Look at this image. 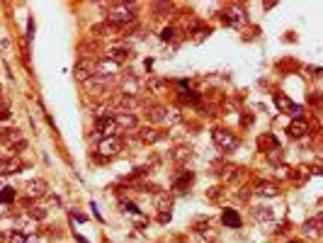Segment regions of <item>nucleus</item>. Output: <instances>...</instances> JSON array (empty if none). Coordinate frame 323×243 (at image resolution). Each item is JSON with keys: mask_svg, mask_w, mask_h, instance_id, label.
I'll use <instances>...</instances> for the list:
<instances>
[{"mask_svg": "<svg viewBox=\"0 0 323 243\" xmlns=\"http://www.w3.org/2000/svg\"><path fill=\"white\" fill-rule=\"evenodd\" d=\"M136 12L138 7L131 5V2H115L110 5V12H107V24L112 27H127L136 20Z\"/></svg>", "mask_w": 323, "mask_h": 243, "instance_id": "1", "label": "nucleus"}, {"mask_svg": "<svg viewBox=\"0 0 323 243\" xmlns=\"http://www.w3.org/2000/svg\"><path fill=\"white\" fill-rule=\"evenodd\" d=\"M211 139H214L216 148L224 151V153H231V151H236L241 146V139L233 131H229V129H214L211 131Z\"/></svg>", "mask_w": 323, "mask_h": 243, "instance_id": "2", "label": "nucleus"}, {"mask_svg": "<svg viewBox=\"0 0 323 243\" xmlns=\"http://www.w3.org/2000/svg\"><path fill=\"white\" fill-rule=\"evenodd\" d=\"M115 80H117V75H92V78L85 83V93L100 97V95L110 93V85H112Z\"/></svg>", "mask_w": 323, "mask_h": 243, "instance_id": "3", "label": "nucleus"}, {"mask_svg": "<svg viewBox=\"0 0 323 243\" xmlns=\"http://www.w3.org/2000/svg\"><path fill=\"white\" fill-rule=\"evenodd\" d=\"M122 151V141H119V136H105V139H100V144H97V153H100V158H112V156H117Z\"/></svg>", "mask_w": 323, "mask_h": 243, "instance_id": "4", "label": "nucleus"}, {"mask_svg": "<svg viewBox=\"0 0 323 243\" xmlns=\"http://www.w3.org/2000/svg\"><path fill=\"white\" fill-rule=\"evenodd\" d=\"M229 27H243L246 22H248V12L241 7V5H231L226 12H224V17H221Z\"/></svg>", "mask_w": 323, "mask_h": 243, "instance_id": "5", "label": "nucleus"}, {"mask_svg": "<svg viewBox=\"0 0 323 243\" xmlns=\"http://www.w3.org/2000/svg\"><path fill=\"white\" fill-rule=\"evenodd\" d=\"M24 194L27 199H39V197H46L49 194V182L37 178V180H29L27 187H24Z\"/></svg>", "mask_w": 323, "mask_h": 243, "instance_id": "6", "label": "nucleus"}, {"mask_svg": "<svg viewBox=\"0 0 323 243\" xmlns=\"http://www.w3.org/2000/svg\"><path fill=\"white\" fill-rule=\"evenodd\" d=\"M73 75H75V80H80V83H88V80L95 75V66H92V61L80 59L78 63H75V68H73Z\"/></svg>", "mask_w": 323, "mask_h": 243, "instance_id": "7", "label": "nucleus"}, {"mask_svg": "<svg viewBox=\"0 0 323 243\" xmlns=\"http://www.w3.org/2000/svg\"><path fill=\"white\" fill-rule=\"evenodd\" d=\"M112 122H115L117 129H127V131L138 126V120H136L134 112H112Z\"/></svg>", "mask_w": 323, "mask_h": 243, "instance_id": "8", "label": "nucleus"}, {"mask_svg": "<svg viewBox=\"0 0 323 243\" xmlns=\"http://www.w3.org/2000/svg\"><path fill=\"white\" fill-rule=\"evenodd\" d=\"M251 217L258 221L260 226H275V212L270 209V207H253L251 209Z\"/></svg>", "mask_w": 323, "mask_h": 243, "instance_id": "9", "label": "nucleus"}, {"mask_svg": "<svg viewBox=\"0 0 323 243\" xmlns=\"http://www.w3.org/2000/svg\"><path fill=\"white\" fill-rule=\"evenodd\" d=\"M115 102L122 107V112H131V110H136V107L143 105L138 95H129V93H119V95L115 97Z\"/></svg>", "mask_w": 323, "mask_h": 243, "instance_id": "10", "label": "nucleus"}, {"mask_svg": "<svg viewBox=\"0 0 323 243\" xmlns=\"http://www.w3.org/2000/svg\"><path fill=\"white\" fill-rule=\"evenodd\" d=\"M153 202H156V209L158 212H170L173 209V197H170V192H165V190H156L153 192Z\"/></svg>", "mask_w": 323, "mask_h": 243, "instance_id": "11", "label": "nucleus"}, {"mask_svg": "<svg viewBox=\"0 0 323 243\" xmlns=\"http://www.w3.org/2000/svg\"><path fill=\"white\" fill-rule=\"evenodd\" d=\"M92 66H95V75H117V71L122 68V66H117L115 61H110V59H100Z\"/></svg>", "mask_w": 323, "mask_h": 243, "instance_id": "12", "label": "nucleus"}, {"mask_svg": "<svg viewBox=\"0 0 323 243\" xmlns=\"http://www.w3.org/2000/svg\"><path fill=\"white\" fill-rule=\"evenodd\" d=\"M163 139V131H158L156 126H143V129H138V141L141 144H156V141H161Z\"/></svg>", "mask_w": 323, "mask_h": 243, "instance_id": "13", "label": "nucleus"}, {"mask_svg": "<svg viewBox=\"0 0 323 243\" xmlns=\"http://www.w3.org/2000/svg\"><path fill=\"white\" fill-rule=\"evenodd\" d=\"M192 158V146H185V144H180V146H175L173 151H170V161H175V163H187Z\"/></svg>", "mask_w": 323, "mask_h": 243, "instance_id": "14", "label": "nucleus"}, {"mask_svg": "<svg viewBox=\"0 0 323 243\" xmlns=\"http://www.w3.org/2000/svg\"><path fill=\"white\" fill-rule=\"evenodd\" d=\"M194 182V173L192 170H185V173H180L175 180H173V190L175 192H185V190H190Z\"/></svg>", "mask_w": 323, "mask_h": 243, "instance_id": "15", "label": "nucleus"}, {"mask_svg": "<svg viewBox=\"0 0 323 243\" xmlns=\"http://www.w3.org/2000/svg\"><path fill=\"white\" fill-rule=\"evenodd\" d=\"M146 88H148V93H153V95H163V93L168 90V80H165V78H158V75H151L148 83H146Z\"/></svg>", "mask_w": 323, "mask_h": 243, "instance_id": "16", "label": "nucleus"}, {"mask_svg": "<svg viewBox=\"0 0 323 243\" xmlns=\"http://www.w3.org/2000/svg\"><path fill=\"white\" fill-rule=\"evenodd\" d=\"M221 221H224L226 226H231V229H241V226H243V219L238 217L236 209H224V212H221Z\"/></svg>", "mask_w": 323, "mask_h": 243, "instance_id": "17", "label": "nucleus"}, {"mask_svg": "<svg viewBox=\"0 0 323 243\" xmlns=\"http://www.w3.org/2000/svg\"><path fill=\"white\" fill-rule=\"evenodd\" d=\"M143 117H146V122H151V124L163 122V117H165V107H163V105H148L146 112H143Z\"/></svg>", "mask_w": 323, "mask_h": 243, "instance_id": "18", "label": "nucleus"}, {"mask_svg": "<svg viewBox=\"0 0 323 243\" xmlns=\"http://www.w3.org/2000/svg\"><path fill=\"white\" fill-rule=\"evenodd\" d=\"M301 231H304L306 236H321V214H316V217L306 219Z\"/></svg>", "mask_w": 323, "mask_h": 243, "instance_id": "19", "label": "nucleus"}, {"mask_svg": "<svg viewBox=\"0 0 323 243\" xmlns=\"http://www.w3.org/2000/svg\"><path fill=\"white\" fill-rule=\"evenodd\" d=\"M141 90V80L136 75H124L122 78V93H129V95H138Z\"/></svg>", "mask_w": 323, "mask_h": 243, "instance_id": "20", "label": "nucleus"}, {"mask_svg": "<svg viewBox=\"0 0 323 243\" xmlns=\"http://www.w3.org/2000/svg\"><path fill=\"white\" fill-rule=\"evenodd\" d=\"M219 173V178L224 182H231V180H236V178H241L243 175V168H236V166H224L221 170H216Z\"/></svg>", "mask_w": 323, "mask_h": 243, "instance_id": "21", "label": "nucleus"}, {"mask_svg": "<svg viewBox=\"0 0 323 243\" xmlns=\"http://www.w3.org/2000/svg\"><path fill=\"white\" fill-rule=\"evenodd\" d=\"M105 59H110V61H115L117 66H122L124 61L129 59V51H127L124 47H112V49L107 51V56H105Z\"/></svg>", "mask_w": 323, "mask_h": 243, "instance_id": "22", "label": "nucleus"}, {"mask_svg": "<svg viewBox=\"0 0 323 243\" xmlns=\"http://www.w3.org/2000/svg\"><path fill=\"white\" fill-rule=\"evenodd\" d=\"M20 170H22V163L15 161V158H7V161L0 163V175H15V173H20Z\"/></svg>", "mask_w": 323, "mask_h": 243, "instance_id": "23", "label": "nucleus"}, {"mask_svg": "<svg viewBox=\"0 0 323 243\" xmlns=\"http://www.w3.org/2000/svg\"><path fill=\"white\" fill-rule=\"evenodd\" d=\"M287 131H289V136H294V139H301V136L309 131V124H306L304 120H294L292 124H289V129H287Z\"/></svg>", "mask_w": 323, "mask_h": 243, "instance_id": "24", "label": "nucleus"}, {"mask_svg": "<svg viewBox=\"0 0 323 243\" xmlns=\"http://www.w3.org/2000/svg\"><path fill=\"white\" fill-rule=\"evenodd\" d=\"M258 194H262V197H277V194H279V187H277L275 182L260 180L258 182Z\"/></svg>", "mask_w": 323, "mask_h": 243, "instance_id": "25", "label": "nucleus"}, {"mask_svg": "<svg viewBox=\"0 0 323 243\" xmlns=\"http://www.w3.org/2000/svg\"><path fill=\"white\" fill-rule=\"evenodd\" d=\"M0 139H2L7 146H12L15 141L22 139V134H20V129H0Z\"/></svg>", "mask_w": 323, "mask_h": 243, "instance_id": "26", "label": "nucleus"}, {"mask_svg": "<svg viewBox=\"0 0 323 243\" xmlns=\"http://www.w3.org/2000/svg\"><path fill=\"white\" fill-rule=\"evenodd\" d=\"M165 124H180L183 122V112H180V107H170V110H165V117H163Z\"/></svg>", "mask_w": 323, "mask_h": 243, "instance_id": "27", "label": "nucleus"}, {"mask_svg": "<svg viewBox=\"0 0 323 243\" xmlns=\"http://www.w3.org/2000/svg\"><path fill=\"white\" fill-rule=\"evenodd\" d=\"M112 32H115V27L107 24V22H100V24H92V27H90V34H95V37H107V34H112Z\"/></svg>", "mask_w": 323, "mask_h": 243, "instance_id": "28", "label": "nucleus"}, {"mask_svg": "<svg viewBox=\"0 0 323 243\" xmlns=\"http://www.w3.org/2000/svg\"><path fill=\"white\" fill-rule=\"evenodd\" d=\"M27 217H29L32 221H44V219L49 217V209H44V207H34V209L27 212Z\"/></svg>", "mask_w": 323, "mask_h": 243, "instance_id": "29", "label": "nucleus"}, {"mask_svg": "<svg viewBox=\"0 0 323 243\" xmlns=\"http://www.w3.org/2000/svg\"><path fill=\"white\" fill-rule=\"evenodd\" d=\"M15 197H17L15 187H2V192H0V202H2V204H10V202H15Z\"/></svg>", "mask_w": 323, "mask_h": 243, "instance_id": "30", "label": "nucleus"}, {"mask_svg": "<svg viewBox=\"0 0 323 243\" xmlns=\"http://www.w3.org/2000/svg\"><path fill=\"white\" fill-rule=\"evenodd\" d=\"M168 10H173V5H168V2H156V5H153L156 17H163V12H168Z\"/></svg>", "mask_w": 323, "mask_h": 243, "instance_id": "31", "label": "nucleus"}, {"mask_svg": "<svg viewBox=\"0 0 323 243\" xmlns=\"http://www.w3.org/2000/svg\"><path fill=\"white\" fill-rule=\"evenodd\" d=\"M175 34H178V29H175V27L170 24V27H165V29H163L161 39H163V42H170V39H175Z\"/></svg>", "mask_w": 323, "mask_h": 243, "instance_id": "32", "label": "nucleus"}, {"mask_svg": "<svg viewBox=\"0 0 323 243\" xmlns=\"http://www.w3.org/2000/svg\"><path fill=\"white\" fill-rule=\"evenodd\" d=\"M122 209H124L127 214H131V217H136V214H138L136 204H134V202H129V199H122Z\"/></svg>", "mask_w": 323, "mask_h": 243, "instance_id": "33", "label": "nucleus"}, {"mask_svg": "<svg viewBox=\"0 0 323 243\" xmlns=\"http://www.w3.org/2000/svg\"><path fill=\"white\" fill-rule=\"evenodd\" d=\"M287 110H292L289 115H292L294 120H301V112H304V107H301V105H289Z\"/></svg>", "mask_w": 323, "mask_h": 243, "instance_id": "34", "label": "nucleus"}, {"mask_svg": "<svg viewBox=\"0 0 323 243\" xmlns=\"http://www.w3.org/2000/svg\"><path fill=\"white\" fill-rule=\"evenodd\" d=\"M275 102H277V107H279V110H287V107L292 105V102H289V100H284L282 95H275Z\"/></svg>", "mask_w": 323, "mask_h": 243, "instance_id": "35", "label": "nucleus"}, {"mask_svg": "<svg viewBox=\"0 0 323 243\" xmlns=\"http://www.w3.org/2000/svg\"><path fill=\"white\" fill-rule=\"evenodd\" d=\"M27 239V234H22V231H15L12 236H10V243H24Z\"/></svg>", "mask_w": 323, "mask_h": 243, "instance_id": "36", "label": "nucleus"}, {"mask_svg": "<svg viewBox=\"0 0 323 243\" xmlns=\"http://www.w3.org/2000/svg\"><path fill=\"white\" fill-rule=\"evenodd\" d=\"M24 243H46V239H44V236H37V234H34V236H27V239H24Z\"/></svg>", "mask_w": 323, "mask_h": 243, "instance_id": "37", "label": "nucleus"}, {"mask_svg": "<svg viewBox=\"0 0 323 243\" xmlns=\"http://www.w3.org/2000/svg\"><path fill=\"white\" fill-rule=\"evenodd\" d=\"M221 194H224V190H221V187H214L211 192H207V197H211V199H219Z\"/></svg>", "mask_w": 323, "mask_h": 243, "instance_id": "38", "label": "nucleus"}, {"mask_svg": "<svg viewBox=\"0 0 323 243\" xmlns=\"http://www.w3.org/2000/svg\"><path fill=\"white\" fill-rule=\"evenodd\" d=\"M70 217H73V219H75V221H80V224H83V221H85V219H88V217H85V214H80V212H75V209H73V212H70Z\"/></svg>", "mask_w": 323, "mask_h": 243, "instance_id": "39", "label": "nucleus"}, {"mask_svg": "<svg viewBox=\"0 0 323 243\" xmlns=\"http://www.w3.org/2000/svg\"><path fill=\"white\" fill-rule=\"evenodd\" d=\"M49 202H51V207H61V197H56V194H49Z\"/></svg>", "mask_w": 323, "mask_h": 243, "instance_id": "40", "label": "nucleus"}, {"mask_svg": "<svg viewBox=\"0 0 323 243\" xmlns=\"http://www.w3.org/2000/svg\"><path fill=\"white\" fill-rule=\"evenodd\" d=\"M7 117H10V110H7V107H2V110H0V122L7 120Z\"/></svg>", "mask_w": 323, "mask_h": 243, "instance_id": "41", "label": "nucleus"}, {"mask_svg": "<svg viewBox=\"0 0 323 243\" xmlns=\"http://www.w3.org/2000/svg\"><path fill=\"white\" fill-rule=\"evenodd\" d=\"M75 241H78V243H88L85 239H83V236H75Z\"/></svg>", "mask_w": 323, "mask_h": 243, "instance_id": "42", "label": "nucleus"}, {"mask_svg": "<svg viewBox=\"0 0 323 243\" xmlns=\"http://www.w3.org/2000/svg\"><path fill=\"white\" fill-rule=\"evenodd\" d=\"M287 243H304V241H297V239H292V241H287Z\"/></svg>", "mask_w": 323, "mask_h": 243, "instance_id": "43", "label": "nucleus"}, {"mask_svg": "<svg viewBox=\"0 0 323 243\" xmlns=\"http://www.w3.org/2000/svg\"><path fill=\"white\" fill-rule=\"evenodd\" d=\"M0 95H2V85H0Z\"/></svg>", "mask_w": 323, "mask_h": 243, "instance_id": "44", "label": "nucleus"}]
</instances>
